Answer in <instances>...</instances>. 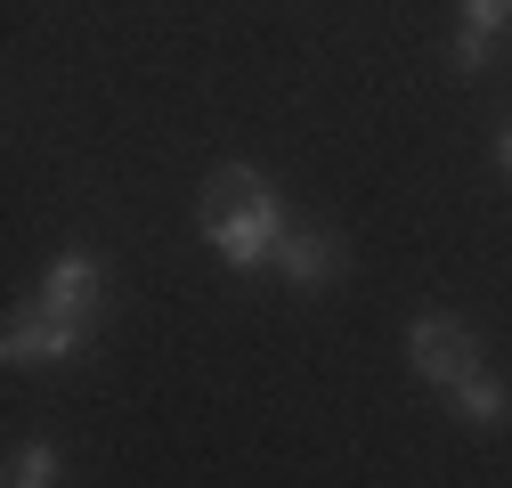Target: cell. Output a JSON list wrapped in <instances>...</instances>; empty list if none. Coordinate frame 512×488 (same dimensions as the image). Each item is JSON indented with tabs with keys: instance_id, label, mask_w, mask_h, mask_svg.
<instances>
[{
	"instance_id": "cell-3",
	"label": "cell",
	"mask_w": 512,
	"mask_h": 488,
	"mask_svg": "<svg viewBox=\"0 0 512 488\" xmlns=\"http://www.w3.org/2000/svg\"><path fill=\"white\" fill-rule=\"evenodd\" d=\"M9 350L17 366H33V358H74L82 350V318H57V310H25V318H9Z\"/></svg>"
},
{
	"instance_id": "cell-8",
	"label": "cell",
	"mask_w": 512,
	"mask_h": 488,
	"mask_svg": "<svg viewBox=\"0 0 512 488\" xmlns=\"http://www.w3.org/2000/svg\"><path fill=\"white\" fill-rule=\"evenodd\" d=\"M9 488H57V448H49V440L17 448V464H9Z\"/></svg>"
},
{
	"instance_id": "cell-9",
	"label": "cell",
	"mask_w": 512,
	"mask_h": 488,
	"mask_svg": "<svg viewBox=\"0 0 512 488\" xmlns=\"http://www.w3.org/2000/svg\"><path fill=\"white\" fill-rule=\"evenodd\" d=\"M496 163H504V179H512V131H504V139H496Z\"/></svg>"
},
{
	"instance_id": "cell-6",
	"label": "cell",
	"mask_w": 512,
	"mask_h": 488,
	"mask_svg": "<svg viewBox=\"0 0 512 488\" xmlns=\"http://www.w3.org/2000/svg\"><path fill=\"white\" fill-rule=\"evenodd\" d=\"M277 269H285L293 285H326V277L342 269V253H334V236H285V244H277Z\"/></svg>"
},
{
	"instance_id": "cell-2",
	"label": "cell",
	"mask_w": 512,
	"mask_h": 488,
	"mask_svg": "<svg viewBox=\"0 0 512 488\" xmlns=\"http://www.w3.org/2000/svg\"><path fill=\"white\" fill-rule=\"evenodd\" d=\"M407 358H415V375H431V383H472L480 375V342L456 326V318H439V310H423L415 326H407Z\"/></svg>"
},
{
	"instance_id": "cell-4",
	"label": "cell",
	"mask_w": 512,
	"mask_h": 488,
	"mask_svg": "<svg viewBox=\"0 0 512 488\" xmlns=\"http://www.w3.org/2000/svg\"><path fill=\"white\" fill-rule=\"evenodd\" d=\"M98 261L90 253H66V261H49V277H41V310H57V318H90L98 310Z\"/></svg>"
},
{
	"instance_id": "cell-1",
	"label": "cell",
	"mask_w": 512,
	"mask_h": 488,
	"mask_svg": "<svg viewBox=\"0 0 512 488\" xmlns=\"http://www.w3.org/2000/svg\"><path fill=\"white\" fill-rule=\"evenodd\" d=\"M204 236L220 244V261L252 269V261H277V244H285V204L269 196V179L261 171H212V188H204Z\"/></svg>"
},
{
	"instance_id": "cell-7",
	"label": "cell",
	"mask_w": 512,
	"mask_h": 488,
	"mask_svg": "<svg viewBox=\"0 0 512 488\" xmlns=\"http://www.w3.org/2000/svg\"><path fill=\"white\" fill-rule=\"evenodd\" d=\"M456 415H464V423H504V415H512V391L488 383V375H472V383H456Z\"/></svg>"
},
{
	"instance_id": "cell-5",
	"label": "cell",
	"mask_w": 512,
	"mask_h": 488,
	"mask_svg": "<svg viewBox=\"0 0 512 488\" xmlns=\"http://www.w3.org/2000/svg\"><path fill=\"white\" fill-rule=\"evenodd\" d=\"M504 25H512V0H464V33H456L447 57H456L464 74H480V57H488V41H496Z\"/></svg>"
}]
</instances>
